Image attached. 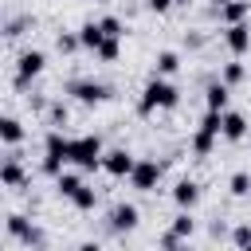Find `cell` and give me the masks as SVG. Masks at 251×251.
Segmentation results:
<instances>
[{
	"mask_svg": "<svg viewBox=\"0 0 251 251\" xmlns=\"http://www.w3.org/2000/svg\"><path fill=\"white\" fill-rule=\"evenodd\" d=\"M176 106H180L176 82L153 75V78L141 86V98H137V114H141V118H149V114H157V110H176Z\"/></svg>",
	"mask_w": 251,
	"mask_h": 251,
	"instance_id": "cell-1",
	"label": "cell"
},
{
	"mask_svg": "<svg viewBox=\"0 0 251 251\" xmlns=\"http://www.w3.org/2000/svg\"><path fill=\"white\" fill-rule=\"evenodd\" d=\"M102 137L98 133H78V137H71V145H67V161L71 165H78V169H86V173H94V169H102Z\"/></svg>",
	"mask_w": 251,
	"mask_h": 251,
	"instance_id": "cell-2",
	"label": "cell"
},
{
	"mask_svg": "<svg viewBox=\"0 0 251 251\" xmlns=\"http://www.w3.org/2000/svg\"><path fill=\"white\" fill-rule=\"evenodd\" d=\"M67 145H71V137H63V129L51 126L47 137H43V161H39L47 176H59V173H63V165H67Z\"/></svg>",
	"mask_w": 251,
	"mask_h": 251,
	"instance_id": "cell-3",
	"label": "cell"
},
{
	"mask_svg": "<svg viewBox=\"0 0 251 251\" xmlns=\"http://www.w3.org/2000/svg\"><path fill=\"white\" fill-rule=\"evenodd\" d=\"M216 137H220V114L204 110V118H200V126H196V133L188 137V149H192V157H212V149H216Z\"/></svg>",
	"mask_w": 251,
	"mask_h": 251,
	"instance_id": "cell-4",
	"label": "cell"
},
{
	"mask_svg": "<svg viewBox=\"0 0 251 251\" xmlns=\"http://www.w3.org/2000/svg\"><path fill=\"white\" fill-rule=\"evenodd\" d=\"M4 227H8V235H12L16 243H24V247H39V243H43V227H39L31 216H24V212H12V216L4 220Z\"/></svg>",
	"mask_w": 251,
	"mask_h": 251,
	"instance_id": "cell-5",
	"label": "cell"
},
{
	"mask_svg": "<svg viewBox=\"0 0 251 251\" xmlns=\"http://www.w3.org/2000/svg\"><path fill=\"white\" fill-rule=\"evenodd\" d=\"M43 67H47V55H43L39 47L20 51V59H16V90H24L31 78H39V75H43Z\"/></svg>",
	"mask_w": 251,
	"mask_h": 251,
	"instance_id": "cell-6",
	"label": "cell"
},
{
	"mask_svg": "<svg viewBox=\"0 0 251 251\" xmlns=\"http://www.w3.org/2000/svg\"><path fill=\"white\" fill-rule=\"evenodd\" d=\"M67 94H71L78 106H102V102L110 98V90H106L102 82H94V78H71V82H67Z\"/></svg>",
	"mask_w": 251,
	"mask_h": 251,
	"instance_id": "cell-7",
	"label": "cell"
},
{
	"mask_svg": "<svg viewBox=\"0 0 251 251\" xmlns=\"http://www.w3.org/2000/svg\"><path fill=\"white\" fill-rule=\"evenodd\" d=\"M129 184H133L137 192H153V188L161 184V165H157L153 157H137V165H133V173H129Z\"/></svg>",
	"mask_w": 251,
	"mask_h": 251,
	"instance_id": "cell-8",
	"label": "cell"
},
{
	"mask_svg": "<svg viewBox=\"0 0 251 251\" xmlns=\"http://www.w3.org/2000/svg\"><path fill=\"white\" fill-rule=\"evenodd\" d=\"M137 224H141V212H137V204H126V200H118V204L110 208V216H106V227L118 231V235H122V231H133Z\"/></svg>",
	"mask_w": 251,
	"mask_h": 251,
	"instance_id": "cell-9",
	"label": "cell"
},
{
	"mask_svg": "<svg viewBox=\"0 0 251 251\" xmlns=\"http://www.w3.org/2000/svg\"><path fill=\"white\" fill-rule=\"evenodd\" d=\"M133 165H137V157H133L129 149H106V153H102V173H106V176H118V180H122V176L133 173Z\"/></svg>",
	"mask_w": 251,
	"mask_h": 251,
	"instance_id": "cell-10",
	"label": "cell"
},
{
	"mask_svg": "<svg viewBox=\"0 0 251 251\" xmlns=\"http://www.w3.org/2000/svg\"><path fill=\"white\" fill-rule=\"evenodd\" d=\"M224 43H227V51H231L235 59H243V55L251 51V24H231V27H224Z\"/></svg>",
	"mask_w": 251,
	"mask_h": 251,
	"instance_id": "cell-11",
	"label": "cell"
},
{
	"mask_svg": "<svg viewBox=\"0 0 251 251\" xmlns=\"http://www.w3.org/2000/svg\"><path fill=\"white\" fill-rule=\"evenodd\" d=\"M173 204H176L180 212H192V208L200 204V184H196L192 176H180V180L173 184Z\"/></svg>",
	"mask_w": 251,
	"mask_h": 251,
	"instance_id": "cell-12",
	"label": "cell"
},
{
	"mask_svg": "<svg viewBox=\"0 0 251 251\" xmlns=\"http://www.w3.org/2000/svg\"><path fill=\"white\" fill-rule=\"evenodd\" d=\"M220 137H224V141H243V137H247V118H243L239 110L220 114Z\"/></svg>",
	"mask_w": 251,
	"mask_h": 251,
	"instance_id": "cell-13",
	"label": "cell"
},
{
	"mask_svg": "<svg viewBox=\"0 0 251 251\" xmlns=\"http://www.w3.org/2000/svg\"><path fill=\"white\" fill-rule=\"evenodd\" d=\"M227 102H231V90H227L224 82H212V86L204 90V110H212V114H227Z\"/></svg>",
	"mask_w": 251,
	"mask_h": 251,
	"instance_id": "cell-14",
	"label": "cell"
},
{
	"mask_svg": "<svg viewBox=\"0 0 251 251\" xmlns=\"http://www.w3.org/2000/svg\"><path fill=\"white\" fill-rule=\"evenodd\" d=\"M247 16H251V0H227V4L220 8L224 27H231V24H247Z\"/></svg>",
	"mask_w": 251,
	"mask_h": 251,
	"instance_id": "cell-15",
	"label": "cell"
},
{
	"mask_svg": "<svg viewBox=\"0 0 251 251\" xmlns=\"http://www.w3.org/2000/svg\"><path fill=\"white\" fill-rule=\"evenodd\" d=\"M24 137H27L24 122H20V118H8V114H0V141H4V145H20Z\"/></svg>",
	"mask_w": 251,
	"mask_h": 251,
	"instance_id": "cell-16",
	"label": "cell"
},
{
	"mask_svg": "<svg viewBox=\"0 0 251 251\" xmlns=\"http://www.w3.org/2000/svg\"><path fill=\"white\" fill-rule=\"evenodd\" d=\"M102 39H106V31L98 27V20H86V24L78 27V47H86V51H98V47H102Z\"/></svg>",
	"mask_w": 251,
	"mask_h": 251,
	"instance_id": "cell-17",
	"label": "cell"
},
{
	"mask_svg": "<svg viewBox=\"0 0 251 251\" xmlns=\"http://www.w3.org/2000/svg\"><path fill=\"white\" fill-rule=\"evenodd\" d=\"M180 71V55L176 51H157L153 55V75L157 78H169V75H176Z\"/></svg>",
	"mask_w": 251,
	"mask_h": 251,
	"instance_id": "cell-18",
	"label": "cell"
},
{
	"mask_svg": "<svg viewBox=\"0 0 251 251\" xmlns=\"http://www.w3.org/2000/svg\"><path fill=\"white\" fill-rule=\"evenodd\" d=\"M0 184H4V188H24V184H27L24 165H20V161H4V165H0Z\"/></svg>",
	"mask_w": 251,
	"mask_h": 251,
	"instance_id": "cell-19",
	"label": "cell"
},
{
	"mask_svg": "<svg viewBox=\"0 0 251 251\" xmlns=\"http://www.w3.org/2000/svg\"><path fill=\"white\" fill-rule=\"evenodd\" d=\"M71 204H75L78 212H94V204H98V188L82 180V184L75 188V196H71Z\"/></svg>",
	"mask_w": 251,
	"mask_h": 251,
	"instance_id": "cell-20",
	"label": "cell"
},
{
	"mask_svg": "<svg viewBox=\"0 0 251 251\" xmlns=\"http://www.w3.org/2000/svg\"><path fill=\"white\" fill-rule=\"evenodd\" d=\"M169 235H176V239H192V235H196V220H192V212H176L173 224H169Z\"/></svg>",
	"mask_w": 251,
	"mask_h": 251,
	"instance_id": "cell-21",
	"label": "cell"
},
{
	"mask_svg": "<svg viewBox=\"0 0 251 251\" xmlns=\"http://www.w3.org/2000/svg\"><path fill=\"white\" fill-rule=\"evenodd\" d=\"M243 78H247V67H243L239 59H231V63H224V67H220V82H224L227 90H231V86H239Z\"/></svg>",
	"mask_w": 251,
	"mask_h": 251,
	"instance_id": "cell-22",
	"label": "cell"
},
{
	"mask_svg": "<svg viewBox=\"0 0 251 251\" xmlns=\"http://www.w3.org/2000/svg\"><path fill=\"white\" fill-rule=\"evenodd\" d=\"M94 59H102V63H118V59H122V39H110V35H106L102 47L94 51Z\"/></svg>",
	"mask_w": 251,
	"mask_h": 251,
	"instance_id": "cell-23",
	"label": "cell"
},
{
	"mask_svg": "<svg viewBox=\"0 0 251 251\" xmlns=\"http://www.w3.org/2000/svg\"><path fill=\"white\" fill-rule=\"evenodd\" d=\"M78 184H82V176H78V173H59V176H55V188H59V196H63V200H71Z\"/></svg>",
	"mask_w": 251,
	"mask_h": 251,
	"instance_id": "cell-24",
	"label": "cell"
},
{
	"mask_svg": "<svg viewBox=\"0 0 251 251\" xmlns=\"http://www.w3.org/2000/svg\"><path fill=\"white\" fill-rule=\"evenodd\" d=\"M231 247H235V251H251V224H247V220H239V224L231 227Z\"/></svg>",
	"mask_w": 251,
	"mask_h": 251,
	"instance_id": "cell-25",
	"label": "cell"
},
{
	"mask_svg": "<svg viewBox=\"0 0 251 251\" xmlns=\"http://www.w3.org/2000/svg\"><path fill=\"white\" fill-rule=\"evenodd\" d=\"M227 192L231 196H251V173H231V180H227Z\"/></svg>",
	"mask_w": 251,
	"mask_h": 251,
	"instance_id": "cell-26",
	"label": "cell"
},
{
	"mask_svg": "<svg viewBox=\"0 0 251 251\" xmlns=\"http://www.w3.org/2000/svg\"><path fill=\"white\" fill-rule=\"evenodd\" d=\"M98 27H102L110 39H126V24H122L118 16H102V20H98Z\"/></svg>",
	"mask_w": 251,
	"mask_h": 251,
	"instance_id": "cell-27",
	"label": "cell"
},
{
	"mask_svg": "<svg viewBox=\"0 0 251 251\" xmlns=\"http://www.w3.org/2000/svg\"><path fill=\"white\" fill-rule=\"evenodd\" d=\"M55 47H59L63 55L78 51V31H59V35H55Z\"/></svg>",
	"mask_w": 251,
	"mask_h": 251,
	"instance_id": "cell-28",
	"label": "cell"
},
{
	"mask_svg": "<svg viewBox=\"0 0 251 251\" xmlns=\"http://www.w3.org/2000/svg\"><path fill=\"white\" fill-rule=\"evenodd\" d=\"M161 247H165V251H192L188 239H176V235H169V231L161 235Z\"/></svg>",
	"mask_w": 251,
	"mask_h": 251,
	"instance_id": "cell-29",
	"label": "cell"
},
{
	"mask_svg": "<svg viewBox=\"0 0 251 251\" xmlns=\"http://www.w3.org/2000/svg\"><path fill=\"white\" fill-rule=\"evenodd\" d=\"M145 8H149V12H157V16H165V12L173 8V0H145Z\"/></svg>",
	"mask_w": 251,
	"mask_h": 251,
	"instance_id": "cell-30",
	"label": "cell"
},
{
	"mask_svg": "<svg viewBox=\"0 0 251 251\" xmlns=\"http://www.w3.org/2000/svg\"><path fill=\"white\" fill-rule=\"evenodd\" d=\"M75 251H102V247H98V243H94V239H86V243H78V247H75Z\"/></svg>",
	"mask_w": 251,
	"mask_h": 251,
	"instance_id": "cell-31",
	"label": "cell"
},
{
	"mask_svg": "<svg viewBox=\"0 0 251 251\" xmlns=\"http://www.w3.org/2000/svg\"><path fill=\"white\" fill-rule=\"evenodd\" d=\"M188 4H192V0H173V8H188Z\"/></svg>",
	"mask_w": 251,
	"mask_h": 251,
	"instance_id": "cell-32",
	"label": "cell"
},
{
	"mask_svg": "<svg viewBox=\"0 0 251 251\" xmlns=\"http://www.w3.org/2000/svg\"><path fill=\"white\" fill-rule=\"evenodd\" d=\"M212 4H216V8H224V4H227V0H212Z\"/></svg>",
	"mask_w": 251,
	"mask_h": 251,
	"instance_id": "cell-33",
	"label": "cell"
},
{
	"mask_svg": "<svg viewBox=\"0 0 251 251\" xmlns=\"http://www.w3.org/2000/svg\"><path fill=\"white\" fill-rule=\"evenodd\" d=\"M94 4H106V0H94Z\"/></svg>",
	"mask_w": 251,
	"mask_h": 251,
	"instance_id": "cell-34",
	"label": "cell"
}]
</instances>
